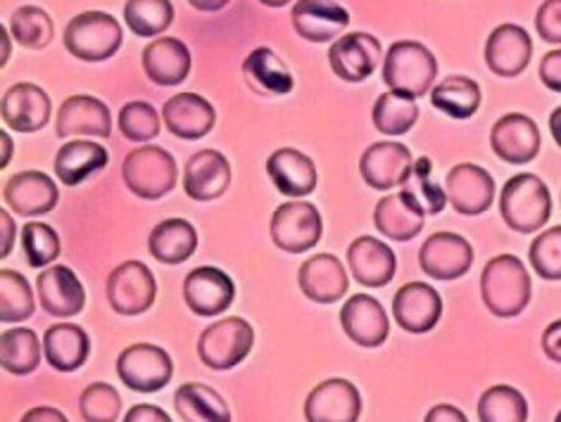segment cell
<instances>
[{"label":"cell","instance_id":"cell-9","mask_svg":"<svg viewBox=\"0 0 561 422\" xmlns=\"http://www.w3.org/2000/svg\"><path fill=\"white\" fill-rule=\"evenodd\" d=\"M270 233L278 249L288 251V255H302L321 241L319 209L300 200L280 204L270 221Z\"/></svg>","mask_w":561,"mask_h":422},{"label":"cell","instance_id":"cell-11","mask_svg":"<svg viewBox=\"0 0 561 422\" xmlns=\"http://www.w3.org/2000/svg\"><path fill=\"white\" fill-rule=\"evenodd\" d=\"M473 263V247L457 233H433L419 249V266L433 280H457Z\"/></svg>","mask_w":561,"mask_h":422},{"label":"cell","instance_id":"cell-8","mask_svg":"<svg viewBox=\"0 0 561 422\" xmlns=\"http://www.w3.org/2000/svg\"><path fill=\"white\" fill-rule=\"evenodd\" d=\"M156 276L140 261H124L107 278V302L119 316H140L156 304Z\"/></svg>","mask_w":561,"mask_h":422},{"label":"cell","instance_id":"cell-22","mask_svg":"<svg viewBox=\"0 0 561 422\" xmlns=\"http://www.w3.org/2000/svg\"><path fill=\"white\" fill-rule=\"evenodd\" d=\"M347 269L364 288H386L396 278L398 259L386 243L362 235L347 247Z\"/></svg>","mask_w":561,"mask_h":422},{"label":"cell","instance_id":"cell-4","mask_svg":"<svg viewBox=\"0 0 561 422\" xmlns=\"http://www.w3.org/2000/svg\"><path fill=\"white\" fill-rule=\"evenodd\" d=\"M122 178L140 200H160L179 180L176 160L160 145H144L126 154Z\"/></svg>","mask_w":561,"mask_h":422},{"label":"cell","instance_id":"cell-60","mask_svg":"<svg viewBox=\"0 0 561 422\" xmlns=\"http://www.w3.org/2000/svg\"><path fill=\"white\" fill-rule=\"evenodd\" d=\"M0 32H3V65H5L10 58V38H8L5 30H0Z\"/></svg>","mask_w":561,"mask_h":422},{"label":"cell","instance_id":"cell-17","mask_svg":"<svg viewBox=\"0 0 561 422\" xmlns=\"http://www.w3.org/2000/svg\"><path fill=\"white\" fill-rule=\"evenodd\" d=\"M290 22L298 36L310 44H329L347 30L350 12L335 0H298L290 10Z\"/></svg>","mask_w":561,"mask_h":422},{"label":"cell","instance_id":"cell-34","mask_svg":"<svg viewBox=\"0 0 561 422\" xmlns=\"http://www.w3.org/2000/svg\"><path fill=\"white\" fill-rule=\"evenodd\" d=\"M110 162L107 150L95 140H69L55 157V174L67 188H75L79 183L101 172Z\"/></svg>","mask_w":561,"mask_h":422},{"label":"cell","instance_id":"cell-59","mask_svg":"<svg viewBox=\"0 0 561 422\" xmlns=\"http://www.w3.org/2000/svg\"><path fill=\"white\" fill-rule=\"evenodd\" d=\"M260 3L266 8H284V5L293 3V0H260Z\"/></svg>","mask_w":561,"mask_h":422},{"label":"cell","instance_id":"cell-25","mask_svg":"<svg viewBox=\"0 0 561 422\" xmlns=\"http://www.w3.org/2000/svg\"><path fill=\"white\" fill-rule=\"evenodd\" d=\"M55 133L60 138L72 136H95L110 138L112 117L103 101L93 95H72L62 103L58 117H55Z\"/></svg>","mask_w":561,"mask_h":422},{"label":"cell","instance_id":"cell-43","mask_svg":"<svg viewBox=\"0 0 561 422\" xmlns=\"http://www.w3.org/2000/svg\"><path fill=\"white\" fill-rule=\"evenodd\" d=\"M10 32L22 48L44 50L55 36V24L46 10L36 5H24L12 12Z\"/></svg>","mask_w":561,"mask_h":422},{"label":"cell","instance_id":"cell-41","mask_svg":"<svg viewBox=\"0 0 561 422\" xmlns=\"http://www.w3.org/2000/svg\"><path fill=\"white\" fill-rule=\"evenodd\" d=\"M481 422H526L528 401L522 391L510 385H495L479 399Z\"/></svg>","mask_w":561,"mask_h":422},{"label":"cell","instance_id":"cell-29","mask_svg":"<svg viewBox=\"0 0 561 422\" xmlns=\"http://www.w3.org/2000/svg\"><path fill=\"white\" fill-rule=\"evenodd\" d=\"M426 214L404 192L386 195L374 209V226L388 241L410 243L424 231Z\"/></svg>","mask_w":561,"mask_h":422},{"label":"cell","instance_id":"cell-10","mask_svg":"<svg viewBox=\"0 0 561 422\" xmlns=\"http://www.w3.org/2000/svg\"><path fill=\"white\" fill-rule=\"evenodd\" d=\"M414 157L407 145L398 140H383L364 150L359 160V174L369 188L388 192L402 188L412 176Z\"/></svg>","mask_w":561,"mask_h":422},{"label":"cell","instance_id":"cell-53","mask_svg":"<svg viewBox=\"0 0 561 422\" xmlns=\"http://www.w3.org/2000/svg\"><path fill=\"white\" fill-rule=\"evenodd\" d=\"M12 245H15V221L5 209H0V257H10Z\"/></svg>","mask_w":561,"mask_h":422},{"label":"cell","instance_id":"cell-15","mask_svg":"<svg viewBox=\"0 0 561 422\" xmlns=\"http://www.w3.org/2000/svg\"><path fill=\"white\" fill-rule=\"evenodd\" d=\"M542 145L538 124L526 115H504L495 121L493 133H490V148L502 162L507 164H528L538 157Z\"/></svg>","mask_w":561,"mask_h":422},{"label":"cell","instance_id":"cell-24","mask_svg":"<svg viewBox=\"0 0 561 422\" xmlns=\"http://www.w3.org/2000/svg\"><path fill=\"white\" fill-rule=\"evenodd\" d=\"M231 186V164L217 150H201L186 162L184 190L195 202H213Z\"/></svg>","mask_w":561,"mask_h":422},{"label":"cell","instance_id":"cell-55","mask_svg":"<svg viewBox=\"0 0 561 422\" xmlns=\"http://www.w3.org/2000/svg\"><path fill=\"white\" fill-rule=\"evenodd\" d=\"M20 422H69V420L65 418L62 411H58V408L38 406V408H32V411H26Z\"/></svg>","mask_w":561,"mask_h":422},{"label":"cell","instance_id":"cell-6","mask_svg":"<svg viewBox=\"0 0 561 422\" xmlns=\"http://www.w3.org/2000/svg\"><path fill=\"white\" fill-rule=\"evenodd\" d=\"M255 344V330L245 318H224L207 326L198 340V356L213 371H231L243 363Z\"/></svg>","mask_w":561,"mask_h":422},{"label":"cell","instance_id":"cell-51","mask_svg":"<svg viewBox=\"0 0 561 422\" xmlns=\"http://www.w3.org/2000/svg\"><path fill=\"white\" fill-rule=\"evenodd\" d=\"M124 422H172V418L158 406L138 403V406L129 408V413L124 415Z\"/></svg>","mask_w":561,"mask_h":422},{"label":"cell","instance_id":"cell-40","mask_svg":"<svg viewBox=\"0 0 561 422\" xmlns=\"http://www.w3.org/2000/svg\"><path fill=\"white\" fill-rule=\"evenodd\" d=\"M371 119L383 136H404L407 131L414 129L419 119V105L414 97L390 91L376 101Z\"/></svg>","mask_w":561,"mask_h":422},{"label":"cell","instance_id":"cell-54","mask_svg":"<svg viewBox=\"0 0 561 422\" xmlns=\"http://www.w3.org/2000/svg\"><path fill=\"white\" fill-rule=\"evenodd\" d=\"M424 422H469L467 415L459 411L457 406H450V403H438L433 406L431 411L426 413V420Z\"/></svg>","mask_w":561,"mask_h":422},{"label":"cell","instance_id":"cell-37","mask_svg":"<svg viewBox=\"0 0 561 422\" xmlns=\"http://www.w3.org/2000/svg\"><path fill=\"white\" fill-rule=\"evenodd\" d=\"M44 344L30 328H12L0 335V365L12 375H30L41 365Z\"/></svg>","mask_w":561,"mask_h":422},{"label":"cell","instance_id":"cell-21","mask_svg":"<svg viewBox=\"0 0 561 422\" xmlns=\"http://www.w3.org/2000/svg\"><path fill=\"white\" fill-rule=\"evenodd\" d=\"M533 55V40L524 26L502 24L488 36L485 65L502 79H514L524 72Z\"/></svg>","mask_w":561,"mask_h":422},{"label":"cell","instance_id":"cell-12","mask_svg":"<svg viewBox=\"0 0 561 422\" xmlns=\"http://www.w3.org/2000/svg\"><path fill=\"white\" fill-rule=\"evenodd\" d=\"M447 202L461 216H479L495 200V180L479 164H457L445 178Z\"/></svg>","mask_w":561,"mask_h":422},{"label":"cell","instance_id":"cell-18","mask_svg":"<svg viewBox=\"0 0 561 422\" xmlns=\"http://www.w3.org/2000/svg\"><path fill=\"white\" fill-rule=\"evenodd\" d=\"M184 300L193 314L213 318L224 314L236 300L233 280L215 266H201L184 280Z\"/></svg>","mask_w":561,"mask_h":422},{"label":"cell","instance_id":"cell-16","mask_svg":"<svg viewBox=\"0 0 561 422\" xmlns=\"http://www.w3.org/2000/svg\"><path fill=\"white\" fill-rule=\"evenodd\" d=\"M50 97L36 83H15L3 93L0 117L8 129L18 133H36L50 121Z\"/></svg>","mask_w":561,"mask_h":422},{"label":"cell","instance_id":"cell-2","mask_svg":"<svg viewBox=\"0 0 561 422\" xmlns=\"http://www.w3.org/2000/svg\"><path fill=\"white\" fill-rule=\"evenodd\" d=\"M500 214L514 233L530 235L542 231L552 216L550 188L536 174L512 176L500 195Z\"/></svg>","mask_w":561,"mask_h":422},{"label":"cell","instance_id":"cell-35","mask_svg":"<svg viewBox=\"0 0 561 422\" xmlns=\"http://www.w3.org/2000/svg\"><path fill=\"white\" fill-rule=\"evenodd\" d=\"M148 249L160 263H184L198 249V231L186 219H167L150 231Z\"/></svg>","mask_w":561,"mask_h":422},{"label":"cell","instance_id":"cell-27","mask_svg":"<svg viewBox=\"0 0 561 422\" xmlns=\"http://www.w3.org/2000/svg\"><path fill=\"white\" fill-rule=\"evenodd\" d=\"M164 126L172 136L184 140L205 138L217 121L215 107L198 93H179L162 107Z\"/></svg>","mask_w":561,"mask_h":422},{"label":"cell","instance_id":"cell-1","mask_svg":"<svg viewBox=\"0 0 561 422\" xmlns=\"http://www.w3.org/2000/svg\"><path fill=\"white\" fill-rule=\"evenodd\" d=\"M530 276L524 261L514 255L493 257L481 273V297L497 318H514L526 312L530 302Z\"/></svg>","mask_w":561,"mask_h":422},{"label":"cell","instance_id":"cell-33","mask_svg":"<svg viewBox=\"0 0 561 422\" xmlns=\"http://www.w3.org/2000/svg\"><path fill=\"white\" fill-rule=\"evenodd\" d=\"M243 77L250 91L264 97L288 95L296 86L286 62L272 48H255L243 62Z\"/></svg>","mask_w":561,"mask_h":422},{"label":"cell","instance_id":"cell-61","mask_svg":"<svg viewBox=\"0 0 561 422\" xmlns=\"http://www.w3.org/2000/svg\"><path fill=\"white\" fill-rule=\"evenodd\" d=\"M554 422H561V411L557 413V418H554Z\"/></svg>","mask_w":561,"mask_h":422},{"label":"cell","instance_id":"cell-56","mask_svg":"<svg viewBox=\"0 0 561 422\" xmlns=\"http://www.w3.org/2000/svg\"><path fill=\"white\" fill-rule=\"evenodd\" d=\"M188 3L195 8V10H203V12H217V10H224L227 8L231 0H188Z\"/></svg>","mask_w":561,"mask_h":422},{"label":"cell","instance_id":"cell-38","mask_svg":"<svg viewBox=\"0 0 561 422\" xmlns=\"http://www.w3.org/2000/svg\"><path fill=\"white\" fill-rule=\"evenodd\" d=\"M431 103L453 119H471L481 107V86L469 77H450L431 93Z\"/></svg>","mask_w":561,"mask_h":422},{"label":"cell","instance_id":"cell-57","mask_svg":"<svg viewBox=\"0 0 561 422\" xmlns=\"http://www.w3.org/2000/svg\"><path fill=\"white\" fill-rule=\"evenodd\" d=\"M550 131H552L554 143L561 148V107H557V109L552 112V117H550Z\"/></svg>","mask_w":561,"mask_h":422},{"label":"cell","instance_id":"cell-23","mask_svg":"<svg viewBox=\"0 0 561 422\" xmlns=\"http://www.w3.org/2000/svg\"><path fill=\"white\" fill-rule=\"evenodd\" d=\"M36 288L44 312L55 318H72L87 306V290L67 266H50L44 273H38Z\"/></svg>","mask_w":561,"mask_h":422},{"label":"cell","instance_id":"cell-46","mask_svg":"<svg viewBox=\"0 0 561 422\" xmlns=\"http://www.w3.org/2000/svg\"><path fill=\"white\" fill-rule=\"evenodd\" d=\"M22 247L32 269H44L60 257V235L48 223L32 221L22 231Z\"/></svg>","mask_w":561,"mask_h":422},{"label":"cell","instance_id":"cell-7","mask_svg":"<svg viewBox=\"0 0 561 422\" xmlns=\"http://www.w3.org/2000/svg\"><path fill=\"white\" fill-rule=\"evenodd\" d=\"M117 375L131 391H160L174 375V363L164 349L140 342L126 347L117 359Z\"/></svg>","mask_w":561,"mask_h":422},{"label":"cell","instance_id":"cell-14","mask_svg":"<svg viewBox=\"0 0 561 422\" xmlns=\"http://www.w3.org/2000/svg\"><path fill=\"white\" fill-rule=\"evenodd\" d=\"M362 413V397L353 383L331 377L319 383L305 401L307 422H357Z\"/></svg>","mask_w":561,"mask_h":422},{"label":"cell","instance_id":"cell-50","mask_svg":"<svg viewBox=\"0 0 561 422\" xmlns=\"http://www.w3.org/2000/svg\"><path fill=\"white\" fill-rule=\"evenodd\" d=\"M538 74H540V81L545 83V89L561 93V48L545 55L540 60Z\"/></svg>","mask_w":561,"mask_h":422},{"label":"cell","instance_id":"cell-45","mask_svg":"<svg viewBox=\"0 0 561 422\" xmlns=\"http://www.w3.org/2000/svg\"><path fill=\"white\" fill-rule=\"evenodd\" d=\"M79 413L83 422H117L122 415L119 391L107 383H93L81 391Z\"/></svg>","mask_w":561,"mask_h":422},{"label":"cell","instance_id":"cell-13","mask_svg":"<svg viewBox=\"0 0 561 422\" xmlns=\"http://www.w3.org/2000/svg\"><path fill=\"white\" fill-rule=\"evenodd\" d=\"M381 58V40L364 32L341 36L339 40H333L329 50L331 69L335 77L347 83H362L364 79H369L376 72Z\"/></svg>","mask_w":561,"mask_h":422},{"label":"cell","instance_id":"cell-58","mask_svg":"<svg viewBox=\"0 0 561 422\" xmlns=\"http://www.w3.org/2000/svg\"><path fill=\"white\" fill-rule=\"evenodd\" d=\"M0 143H3V162H0V168H5L12 162V140L5 131H0Z\"/></svg>","mask_w":561,"mask_h":422},{"label":"cell","instance_id":"cell-28","mask_svg":"<svg viewBox=\"0 0 561 422\" xmlns=\"http://www.w3.org/2000/svg\"><path fill=\"white\" fill-rule=\"evenodd\" d=\"M300 290L307 300L317 304H335L347 292V271L333 255H314L300 266Z\"/></svg>","mask_w":561,"mask_h":422},{"label":"cell","instance_id":"cell-31","mask_svg":"<svg viewBox=\"0 0 561 422\" xmlns=\"http://www.w3.org/2000/svg\"><path fill=\"white\" fill-rule=\"evenodd\" d=\"M266 174H270L276 190L286 197H305L317 188V166L300 150L280 148L266 160Z\"/></svg>","mask_w":561,"mask_h":422},{"label":"cell","instance_id":"cell-52","mask_svg":"<svg viewBox=\"0 0 561 422\" xmlns=\"http://www.w3.org/2000/svg\"><path fill=\"white\" fill-rule=\"evenodd\" d=\"M542 351L545 356L554 361V363H561V318L550 323V326L545 328L542 332Z\"/></svg>","mask_w":561,"mask_h":422},{"label":"cell","instance_id":"cell-44","mask_svg":"<svg viewBox=\"0 0 561 422\" xmlns=\"http://www.w3.org/2000/svg\"><path fill=\"white\" fill-rule=\"evenodd\" d=\"M402 192L428 216H438L447 204V192L433 183V164L428 157L414 160L412 176L402 186Z\"/></svg>","mask_w":561,"mask_h":422},{"label":"cell","instance_id":"cell-26","mask_svg":"<svg viewBox=\"0 0 561 422\" xmlns=\"http://www.w3.org/2000/svg\"><path fill=\"white\" fill-rule=\"evenodd\" d=\"M3 197L8 207L18 211L20 216H44L58 204L60 190L46 174L22 172L5 183Z\"/></svg>","mask_w":561,"mask_h":422},{"label":"cell","instance_id":"cell-19","mask_svg":"<svg viewBox=\"0 0 561 422\" xmlns=\"http://www.w3.org/2000/svg\"><path fill=\"white\" fill-rule=\"evenodd\" d=\"M392 316L407 332L424 335L438 326L443 316V300L436 288L426 283H407L392 300Z\"/></svg>","mask_w":561,"mask_h":422},{"label":"cell","instance_id":"cell-3","mask_svg":"<svg viewBox=\"0 0 561 422\" xmlns=\"http://www.w3.org/2000/svg\"><path fill=\"white\" fill-rule=\"evenodd\" d=\"M438 77V62L426 46L416 40H398L383 60V81L392 93L424 97Z\"/></svg>","mask_w":561,"mask_h":422},{"label":"cell","instance_id":"cell-30","mask_svg":"<svg viewBox=\"0 0 561 422\" xmlns=\"http://www.w3.org/2000/svg\"><path fill=\"white\" fill-rule=\"evenodd\" d=\"M144 72L158 86H179L191 72V52L184 40L164 36L152 40L144 50Z\"/></svg>","mask_w":561,"mask_h":422},{"label":"cell","instance_id":"cell-5","mask_svg":"<svg viewBox=\"0 0 561 422\" xmlns=\"http://www.w3.org/2000/svg\"><path fill=\"white\" fill-rule=\"evenodd\" d=\"M122 24L101 10L81 12L65 30V48L83 62L110 60L122 48Z\"/></svg>","mask_w":561,"mask_h":422},{"label":"cell","instance_id":"cell-48","mask_svg":"<svg viewBox=\"0 0 561 422\" xmlns=\"http://www.w3.org/2000/svg\"><path fill=\"white\" fill-rule=\"evenodd\" d=\"M528 259L542 280H561V226L542 231L530 243Z\"/></svg>","mask_w":561,"mask_h":422},{"label":"cell","instance_id":"cell-36","mask_svg":"<svg viewBox=\"0 0 561 422\" xmlns=\"http://www.w3.org/2000/svg\"><path fill=\"white\" fill-rule=\"evenodd\" d=\"M176 413L184 422H231V408L221 394L201 383L181 385L174 394Z\"/></svg>","mask_w":561,"mask_h":422},{"label":"cell","instance_id":"cell-42","mask_svg":"<svg viewBox=\"0 0 561 422\" xmlns=\"http://www.w3.org/2000/svg\"><path fill=\"white\" fill-rule=\"evenodd\" d=\"M34 292L30 280L18 271H0V320L5 326L34 316Z\"/></svg>","mask_w":561,"mask_h":422},{"label":"cell","instance_id":"cell-47","mask_svg":"<svg viewBox=\"0 0 561 422\" xmlns=\"http://www.w3.org/2000/svg\"><path fill=\"white\" fill-rule=\"evenodd\" d=\"M119 131L134 143H148L160 136V115L150 103L134 101L126 103L119 112Z\"/></svg>","mask_w":561,"mask_h":422},{"label":"cell","instance_id":"cell-49","mask_svg":"<svg viewBox=\"0 0 561 422\" xmlns=\"http://www.w3.org/2000/svg\"><path fill=\"white\" fill-rule=\"evenodd\" d=\"M536 30L545 44L561 46V0H545L538 8Z\"/></svg>","mask_w":561,"mask_h":422},{"label":"cell","instance_id":"cell-32","mask_svg":"<svg viewBox=\"0 0 561 422\" xmlns=\"http://www.w3.org/2000/svg\"><path fill=\"white\" fill-rule=\"evenodd\" d=\"M44 354L50 368L60 373H75L91 354V340L87 330L72 323L50 326L44 335Z\"/></svg>","mask_w":561,"mask_h":422},{"label":"cell","instance_id":"cell-20","mask_svg":"<svg viewBox=\"0 0 561 422\" xmlns=\"http://www.w3.org/2000/svg\"><path fill=\"white\" fill-rule=\"evenodd\" d=\"M341 326L345 335L359 347L376 349L390 335V320L381 302L369 294H353L341 312Z\"/></svg>","mask_w":561,"mask_h":422},{"label":"cell","instance_id":"cell-39","mask_svg":"<svg viewBox=\"0 0 561 422\" xmlns=\"http://www.w3.org/2000/svg\"><path fill=\"white\" fill-rule=\"evenodd\" d=\"M124 22L140 38H156L174 22L172 0H126Z\"/></svg>","mask_w":561,"mask_h":422}]
</instances>
